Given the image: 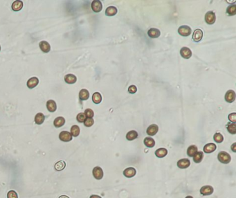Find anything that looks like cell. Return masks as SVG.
<instances>
[{
	"mask_svg": "<svg viewBox=\"0 0 236 198\" xmlns=\"http://www.w3.org/2000/svg\"><path fill=\"white\" fill-rule=\"evenodd\" d=\"M39 46H40V49L42 52L45 53H49L51 51V46L48 42L47 41H41L39 44Z\"/></svg>",
	"mask_w": 236,
	"mask_h": 198,
	"instance_id": "cell-15",
	"label": "cell"
},
{
	"mask_svg": "<svg viewBox=\"0 0 236 198\" xmlns=\"http://www.w3.org/2000/svg\"><path fill=\"white\" fill-rule=\"evenodd\" d=\"M0 52H1V46H0Z\"/></svg>",
	"mask_w": 236,
	"mask_h": 198,
	"instance_id": "cell-46",
	"label": "cell"
},
{
	"mask_svg": "<svg viewBox=\"0 0 236 198\" xmlns=\"http://www.w3.org/2000/svg\"><path fill=\"white\" fill-rule=\"evenodd\" d=\"M138 132L135 130H131L128 132L126 134V139L128 141H133L138 137Z\"/></svg>",
	"mask_w": 236,
	"mask_h": 198,
	"instance_id": "cell-28",
	"label": "cell"
},
{
	"mask_svg": "<svg viewBox=\"0 0 236 198\" xmlns=\"http://www.w3.org/2000/svg\"><path fill=\"white\" fill-rule=\"evenodd\" d=\"M180 55L184 59H189L192 56V52L189 48L184 47L180 50Z\"/></svg>",
	"mask_w": 236,
	"mask_h": 198,
	"instance_id": "cell-7",
	"label": "cell"
},
{
	"mask_svg": "<svg viewBox=\"0 0 236 198\" xmlns=\"http://www.w3.org/2000/svg\"><path fill=\"white\" fill-rule=\"evenodd\" d=\"M80 127L78 125H74L71 127L70 133L72 136H75V137L78 136L80 134Z\"/></svg>",
	"mask_w": 236,
	"mask_h": 198,
	"instance_id": "cell-32",
	"label": "cell"
},
{
	"mask_svg": "<svg viewBox=\"0 0 236 198\" xmlns=\"http://www.w3.org/2000/svg\"><path fill=\"white\" fill-rule=\"evenodd\" d=\"M159 131V127L156 124H152L147 128L146 132L149 136H154Z\"/></svg>",
	"mask_w": 236,
	"mask_h": 198,
	"instance_id": "cell-13",
	"label": "cell"
},
{
	"mask_svg": "<svg viewBox=\"0 0 236 198\" xmlns=\"http://www.w3.org/2000/svg\"><path fill=\"white\" fill-rule=\"evenodd\" d=\"M203 157H204L203 152H201V151L197 152V153L196 154L193 156V161L197 163H200V162L202 161Z\"/></svg>",
	"mask_w": 236,
	"mask_h": 198,
	"instance_id": "cell-29",
	"label": "cell"
},
{
	"mask_svg": "<svg viewBox=\"0 0 236 198\" xmlns=\"http://www.w3.org/2000/svg\"><path fill=\"white\" fill-rule=\"evenodd\" d=\"M59 139L64 142H69L72 140V135L67 131H62L59 134Z\"/></svg>",
	"mask_w": 236,
	"mask_h": 198,
	"instance_id": "cell-6",
	"label": "cell"
},
{
	"mask_svg": "<svg viewBox=\"0 0 236 198\" xmlns=\"http://www.w3.org/2000/svg\"><path fill=\"white\" fill-rule=\"evenodd\" d=\"M136 174H137V170L133 167H129V168L124 170L123 171L124 176L128 177V178H132V177H135Z\"/></svg>",
	"mask_w": 236,
	"mask_h": 198,
	"instance_id": "cell-10",
	"label": "cell"
},
{
	"mask_svg": "<svg viewBox=\"0 0 236 198\" xmlns=\"http://www.w3.org/2000/svg\"><path fill=\"white\" fill-rule=\"evenodd\" d=\"M229 120L231 121V122L233 123H236V113L233 112V113L230 114L229 115Z\"/></svg>",
	"mask_w": 236,
	"mask_h": 198,
	"instance_id": "cell-40",
	"label": "cell"
},
{
	"mask_svg": "<svg viewBox=\"0 0 236 198\" xmlns=\"http://www.w3.org/2000/svg\"><path fill=\"white\" fill-rule=\"evenodd\" d=\"M168 155V151L166 148H161L157 149L155 151V155L159 158H163Z\"/></svg>",
	"mask_w": 236,
	"mask_h": 198,
	"instance_id": "cell-26",
	"label": "cell"
},
{
	"mask_svg": "<svg viewBox=\"0 0 236 198\" xmlns=\"http://www.w3.org/2000/svg\"><path fill=\"white\" fill-rule=\"evenodd\" d=\"M147 35H148V36L150 37V38H157V37L160 36L161 32L160 31L157 29V28H152L148 30V31H147Z\"/></svg>",
	"mask_w": 236,
	"mask_h": 198,
	"instance_id": "cell-16",
	"label": "cell"
},
{
	"mask_svg": "<svg viewBox=\"0 0 236 198\" xmlns=\"http://www.w3.org/2000/svg\"><path fill=\"white\" fill-rule=\"evenodd\" d=\"M64 81L67 84H74L77 81V78H76L75 75L69 73V74H67L64 76Z\"/></svg>",
	"mask_w": 236,
	"mask_h": 198,
	"instance_id": "cell-18",
	"label": "cell"
},
{
	"mask_svg": "<svg viewBox=\"0 0 236 198\" xmlns=\"http://www.w3.org/2000/svg\"><path fill=\"white\" fill-rule=\"evenodd\" d=\"M217 159L221 163H225V164H227V163H230L231 160V155L227 153V152L222 151L219 153L218 155H217Z\"/></svg>",
	"mask_w": 236,
	"mask_h": 198,
	"instance_id": "cell-1",
	"label": "cell"
},
{
	"mask_svg": "<svg viewBox=\"0 0 236 198\" xmlns=\"http://www.w3.org/2000/svg\"><path fill=\"white\" fill-rule=\"evenodd\" d=\"M203 37V31L201 29H196L193 35V40L195 42H199Z\"/></svg>",
	"mask_w": 236,
	"mask_h": 198,
	"instance_id": "cell-12",
	"label": "cell"
},
{
	"mask_svg": "<svg viewBox=\"0 0 236 198\" xmlns=\"http://www.w3.org/2000/svg\"><path fill=\"white\" fill-rule=\"evenodd\" d=\"M231 150L233 151V152H234V153H236V143H234L231 146Z\"/></svg>",
	"mask_w": 236,
	"mask_h": 198,
	"instance_id": "cell-42",
	"label": "cell"
},
{
	"mask_svg": "<svg viewBox=\"0 0 236 198\" xmlns=\"http://www.w3.org/2000/svg\"><path fill=\"white\" fill-rule=\"evenodd\" d=\"M217 146L215 143H207L204 147V152L205 153H207V154H209V153H213L214 151L216 150Z\"/></svg>",
	"mask_w": 236,
	"mask_h": 198,
	"instance_id": "cell-14",
	"label": "cell"
},
{
	"mask_svg": "<svg viewBox=\"0 0 236 198\" xmlns=\"http://www.w3.org/2000/svg\"><path fill=\"white\" fill-rule=\"evenodd\" d=\"M91 7L92 11L95 12V13H99L103 9V4H102L101 1H99V0H94L91 3Z\"/></svg>",
	"mask_w": 236,
	"mask_h": 198,
	"instance_id": "cell-5",
	"label": "cell"
},
{
	"mask_svg": "<svg viewBox=\"0 0 236 198\" xmlns=\"http://www.w3.org/2000/svg\"><path fill=\"white\" fill-rule=\"evenodd\" d=\"M85 115L86 117L87 118H93V117L94 116V111L91 109H87L85 111Z\"/></svg>",
	"mask_w": 236,
	"mask_h": 198,
	"instance_id": "cell-37",
	"label": "cell"
},
{
	"mask_svg": "<svg viewBox=\"0 0 236 198\" xmlns=\"http://www.w3.org/2000/svg\"><path fill=\"white\" fill-rule=\"evenodd\" d=\"M45 120V116L42 113H38L35 117V123L38 125H41Z\"/></svg>",
	"mask_w": 236,
	"mask_h": 198,
	"instance_id": "cell-25",
	"label": "cell"
},
{
	"mask_svg": "<svg viewBox=\"0 0 236 198\" xmlns=\"http://www.w3.org/2000/svg\"><path fill=\"white\" fill-rule=\"evenodd\" d=\"M92 100L95 104H99L102 101V96L99 92H95L92 95Z\"/></svg>",
	"mask_w": 236,
	"mask_h": 198,
	"instance_id": "cell-30",
	"label": "cell"
},
{
	"mask_svg": "<svg viewBox=\"0 0 236 198\" xmlns=\"http://www.w3.org/2000/svg\"><path fill=\"white\" fill-rule=\"evenodd\" d=\"M213 139H214V141H215L216 143H220L224 141V137H223V136H222V134H221V133L217 132V133H215V134H214Z\"/></svg>",
	"mask_w": 236,
	"mask_h": 198,
	"instance_id": "cell-35",
	"label": "cell"
},
{
	"mask_svg": "<svg viewBox=\"0 0 236 198\" xmlns=\"http://www.w3.org/2000/svg\"><path fill=\"white\" fill-rule=\"evenodd\" d=\"M7 198H18V193L15 191H8L7 194Z\"/></svg>",
	"mask_w": 236,
	"mask_h": 198,
	"instance_id": "cell-39",
	"label": "cell"
},
{
	"mask_svg": "<svg viewBox=\"0 0 236 198\" xmlns=\"http://www.w3.org/2000/svg\"><path fill=\"white\" fill-rule=\"evenodd\" d=\"M94 120L93 119V118H87L85 121H84V125L86 127H91L94 125Z\"/></svg>",
	"mask_w": 236,
	"mask_h": 198,
	"instance_id": "cell-36",
	"label": "cell"
},
{
	"mask_svg": "<svg viewBox=\"0 0 236 198\" xmlns=\"http://www.w3.org/2000/svg\"><path fill=\"white\" fill-rule=\"evenodd\" d=\"M198 149H197V147L196 146H195V145H192V146H190L187 149V155L188 157H193L194 155L196 154L197 153Z\"/></svg>",
	"mask_w": 236,
	"mask_h": 198,
	"instance_id": "cell-24",
	"label": "cell"
},
{
	"mask_svg": "<svg viewBox=\"0 0 236 198\" xmlns=\"http://www.w3.org/2000/svg\"><path fill=\"white\" fill-rule=\"evenodd\" d=\"M66 167V163L64 161H59L55 164V169L57 171H61Z\"/></svg>",
	"mask_w": 236,
	"mask_h": 198,
	"instance_id": "cell-33",
	"label": "cell"
},
{
	"mask_svg": "<svg viewBox=\"0 0 236 198\" xmlns=\"http://www.w3.org/2000/svg\"><path fill=\"white\" fill-rule=\"evenodd\" d=\"M177 166L181 169H185L187 168L191 165V161L188 159H181L179 160L176 163Z\"/></svg>",
	"mask_w": 236,
	"mask_h": 198,
	"instance_id": "cell-11",
	"label": "cell"
},
{
	"mask_svg": "<svg viewBox=\"0 0 236 198\" xmlns=\"http://www.w3.org/2000/svg\"><path fill=\"white\" fill-rule=\"evenodd\" d=\"M59 198H69V197L67 195H61L59 197Z\"/></svg>",
	"mask_w": 236,
	"mask_h": 198,
	"instance_id": "cell-44",
	"label": "cell"
},
{
	"mask_svg": "<svg viewBox=\"0 0 236 198\" xmlns=\"http://www.w3.org/2000/svg\"><path fill=\"white\" fill-rule=\"evenodd\" d=\"M205 21L208 24H213L216 20V16H215V13L213 11L207 12L205 15Z\"/></svg>",
	"mask_w": 236,
	"mask_h": 198,
	"instance_id": "cell-3",
	"label": "cell"
},
{
	"mask_svg": "<svg viewBox=\"0 0 236 198\" xmlns=\"http://www.w3.org/2000/svg\"><path fill=\"white\" fill-rule=\"evenodd\" d=\"M79 98L81 100H86L89 98V92L87 90L82 89L79 92Z\"/></svg>",
	"mask_w": 236,
	"mask_h": 198,
	"instance_id": "cell-23",
	"label": "cell"
},
{
	"mask_svg": "<svg viewBox=\"0 0 236 198\" xmlns=\"http://www.w3.org/2000/svg\"><path fill=\"white\" fill-rule=\"evenodd\" d=\"M24 4L22 1H15L12 4V9L14 11H20L23 8Z\"/></svg>",
	"mask_w": 236,
	"mask_h": 198,
	"instance_id": "cell-21",
	"label": "cell"
},
{
	"mask_svg": "<svg viewBox=\"0 0 236 198\" xmlns=\"http://www.w3.org/2000/svg\"><path fill=\"white\" fill-rule=\"evenodd\" d=\"M117 12H118L117 8L115 6H111L107 8L106 11H105V15L107 16H114L115 15H116Z\"/></svg>",
	"mask_w": 236,
	"mask_h": 198,
	"instance_id": "cell-22",
	"label": "cell"
},
{
	"mask_svg": "<svg viewBox=\"0 0 236 198\" xmlns=\"http://www.w3.org/2000/svg\"><path fill=\"white\" fill-rule=\"evenodd\" d=\"M137 91V88L135 85H130L128 88V92L130 94H135Z\"/></svg>",
	"mask_w": 236,
	"mask_h": 198,
	"instance_id": "cell-41",
	"label": "cell"
},
{
	"mask_svg": "<svg viewBox=\"0 0 236 198\" xmlns=\"http://www.w3.org/2000/svg\"><path fill=\"white\" fill-rule=\"evenodd\" d=\"M143 143L147 148H153L155 146V141L151 137H145L143 140Z\"/></svg>",
	"mask_w": 236,
	"mask_h": 198,
	"instance_id": "cell-27",
	"label": "cell"
},
{
	"mask_svg": "<svg viewBox=\"0 0 236 198\" xmlns=\"http://www.w3.org/2000/svg\"><path fill=\"white\" fill-rule=\"evenodd\" d=\"M227 130L229 133L232 134H236V124L233 123H229L227 125Z\"/></svg>",
	"mask_w": 236,
	"mask_h": 198,
	"instance_id": "cell-31",
	"label": "cell"
},
{
	"mask_svg": "<svg viewBox=\"0 0 236 198\" xmlns=\"http://www.w3.org/2000/svg\"><path fill=\"white\" fill-rule=\"evenodd\" d=\"M89 198H102L101 196L96 195H92L90 196Z\"/></svg>",
	"mask_w": 236,
	"mask_h": 198,
	"instance_id": "cell-43",
	"label": "cell"
},
{
	"mask_svg": "<svg viewBox=\"0 0 236 198\" xmlns=\"http://www.w3.org/2000/svg\"><path fill=\"white\" fill-rule=\"evenodd\" d=\"M92 174L94 178L98 180H101L103 177V175H104V172H103V169L99 166L95 167V168L93 169Z\"/></svg>",
	"mask_w": 236,
	"mask_h": 198,
	"instance_id": "cell-4",
	"label": "cell"
},
{
	"mask_svg": "<svg viewBox=\"0 0 236 198\" xmlns=\"http://www.w3.org/2000/svg\"><path fill=\"white\" fill-rule=\"evenodd\" d=\"M225 98L227 103H233V102L235 100V92H234L233 90H229V91H227V93H226Z\"/></svg>",
	"mask_w": 236,
	"mask_h": 198,
	"instance_id": "cell-8",
	"label": "cell"
},
{
	"mask_svg": "<svg viewBox=\"0 0 236 198\" xmlns=\"http://www.w3.org/2000/svg\"><path fill=\"white\" fill-rule=\"evenodd\" d=\"M186 198H193V197H192L191 195H188L187 197H186Z\"/></svg>",
	"mask_w": 236,
	"mask_h": 198,
	"instance_id": "cell-45",
	"label": "cell"
},
{
	"mask_svg": "<svg viewBox=\"0 0 236 198\" xmlns=\"http://www.w3.org/2000/svg\"><path fill=\"white\" fill-rule=\"evenodd\" d=\"M47 108L50 112H54L56 111L57 105L54 100H49L47 102Z\"/></svg>",
	"mask_w": 236,
	"mask_h": 198,
	"instance_id": "cell-19",
	"label": "cell"
},
{
	"mask_svg": "<svg viewBox=\"0 0 236 198\" xmlns=\"http://www.w3.org/2000/svg\"><path fill=\"white\" fill-rule=\"evenodd\" d=\"M76 119L79 123H84V121L86 119V117L84 113H79L76 117Z\"/></svg>",
	"mask_w": 236,
	"mask_h": 198,
	"instance_id": "cell-38",
	"label": "cell"
},
{
	"mask_svg": "<svg viewBox=\"0 0 236 198\" xmlns=\"http://www.w3.org/2000/svg\"><path fill=\"white\" fill-rule=\"evenodd\" d=\"M227 13L229 15H235L236 14V5L233 4L229 6L227 9Z\"/></svg>",
	"mask_w": 236,
	"mask_h": 198,
	"instance_id": "cell-34",
	"label": "cell"
},
{
	"mask_svg": "<svg viewBox=\"0 0 236 198\" xmlns=\"http://www.w3.org/2000/svg\"><path fill=\"white\" fill-rule=\"evenodd\" d=\"M213 191L214 189L211 186H204L200 189V193L204 196L210 195L211 194H213Z\"/></svg>",
	"mask_w": 236,
	"mask_h": 198,
	"instance_id": "cell-9",
	"label": "cell"
},
{
	"mask_svg": "<svg viewBox=\"0 0 236 198\" xmlns=\"http://www.w3.org/2000/svg\"><path fill=\"white\" fill-rule=\"evenodd\" d=\"M39 83V79L36 77H32L27 81V87L29 89H33L37 86Z\"/></svg>",
	"mask_w": 236,
	"mask_h": 198,
	"instance_id": "cell-17",
	"label": "cell"
},
{
	"mask_svg": "<svg viewBox=\"0 0 236 198\" xmlns=\"http://www.w3.org/2000/svg\"><path fill=\"white\" fill-rule=\"evenodd\" d=\"M65 123V119L62 117H58L53 121V125L55 127H60Z\"/></svg>",
	"mask_w": 236,
	"mask_h": 198,
	"instance_id": "cell-20",
	"label": "cell"
},
{
	"mask_svg": "<svg viewBox=\"0 0 236 198\" xmlns=\"http://www.w3.org/2000/svg\"><path fill=\"white\" fill-rule=\"evenodd\" d=\"M191 32L192 31L191 27L187 26V25H183V26H181L178 28V33L181 36H189L191 34Z\"/></svg>",
	"mask_w": 236,
	"mask_h": 198,
	"instance_id": "cell-2",
	"label": "cell"
}]
</instances>
